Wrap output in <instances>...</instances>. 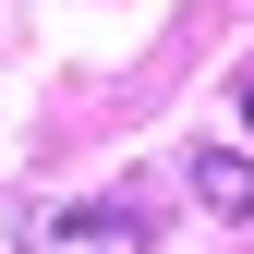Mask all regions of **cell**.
Instances as JSON below:
<instances>
[{"mask_svg": "<svg viewBox=\"0 0 254 254\" xmlns=\"http://www.w3.org/2000/svg\"><path fill=\"white\" fill-rule=\"evenodd\" d=\"M24 254H145V230H133V206H49L24 230Z\"/></svg>", "mask_w": 254, "mask_h": 254, "instance_id": "cell-1", "label": "cell"}, {"mask_svg": "<svg viewBox=\"0 0 254 254\" xmlns=\"http://www.w3.org/2000/svg\"><path fill=\"white\" fill-rule=\"evenodd\" d=\"M194 206H218V218H254V170H242V157H194Z\"/></svg>", "mask_w": 254, "mask_h": 254, "instance_id": "cell-2", "label": "cell"}, {"mask_svg": "<svg viewBox=\"0 0 254 254\" xmlns=\"http://www.w3.org/2000/svg\"><path fill=\"white\" fill-rule=\"evenodd\" d=\"M242 121H254V85H242Z\"/></svg>", "mask_w": 254, "mask_h": 254, "instance_id": "cell-3", "label": "cell"}]
</instances>
